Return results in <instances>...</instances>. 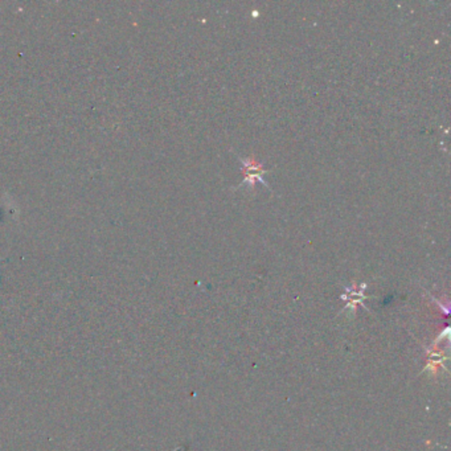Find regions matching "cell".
<instances>
[{
    "label": "cell",
    "mask_w": 451,
    "mask_h": 451,
    "mask_svg": "<svg viewBox=\"0 0 451 451\" xmlns=\"http://www.w3.org/2000/svg\"><path fill=\"white\" fill-rule=\"evenodd\" d=\"M239 158V162L243 164V171L245 173V180L234 189L240 188V187H244V186H247V188L254 191V186H256V182H260L263 183V186L267 189H270V186L265 182L263 179V175L266 172H269L267 169H263V163H258L254 160V158H243L240 155H237ZM271 191V189H270Z\"/></svg>",
    "instance_id": "obj_1"
}]
</instances>
